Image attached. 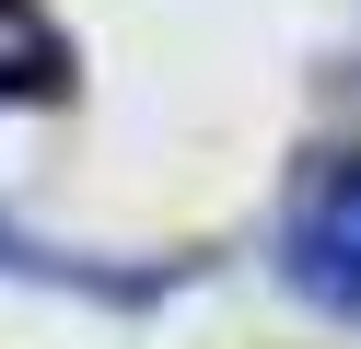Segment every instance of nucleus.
I'll return each instance as SVG.
<instances>
[{"instance_id":"nucleus-3","label":"nucleus","mask_w":361,"mask_h":349,"mask_svg":"<svg viewBox=\"0 0 361 349\" xmlns=\"http://www.w3.org/2000/svg\"><path fill=\"white\" fill-rule=\"evenodd\" d=\"M0 279H59V291H128V279H105L94 256H59V245H35L24 221H0Z\"/></svg>"},{"instance_id":"nucleus-2","label":"nucleus","mask_w":361,"mask_h":349,"mask_svg":"<svg viewBox=\"0 0 361 349\" xmlns=\"http://www.w3.org/2000/svg\"><path fill=\"white\" fill-rule=\"evenodd\" d=\"M47 93H71V35L35 0H0V105H47Z\"/></svg>"},{"instance_id":"nucleus-1","label":"nucleus","mask_w":361,"mask_h":349,"mask_svg":"<svg viewBox=\"0 0 361 349\" xmlns=\"http://www.w3.org/2000/svg\"><path fill=\"white\" fill-rule=\"evenodd\" d=\"M280 279L326 326H361V140L314 152L280 198Z\"/></svg>"}]
</instances>
